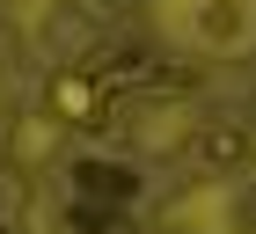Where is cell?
<instances>
[{
    "mask_svg": "<svg viewBox=\"0 0 256 234\" xmlns=\"http://www.w3.org/2000/svg\"><path fill=\"white\" fill-rule=\"evenodd\" d=\"M183 154H190L205 176H242L256 161V132L249 124H198V132L183 139Z\"/></svg>",
    "mask_w": 256,
    "mask_h": 234,
    "instance_id": "obj_1",
    "label": "cell"
},
{
    "mask_svg": "<svg viewBox=\"0 0 256 234\" xmlns=\"http://www.w3.org/2000/svg\"><path fill=\"white\" fill-rule=\"evenodd\" d=\"M88 80H96L102 96H110V88H190V74H176V66H154L146 52H102L96 66H88Z\"/></svg>",
    "mask_w": 256,
    "mask_h": 234,
    "instance_id": "obj_2",
    "label": "cell"
},
{
    "mask_svg": "<svg viewBox=\"0 0 256 234\" xmlns=\"http://www.w3.org/2000/svg\"><path fill=\"white\" fill-rule=\"evenodd\" d=\"M52 117L59 124H110V96H102L96 80H88V66H74V74H52Z\"/></svg>",
    "mask_w": 256,
    "mask_h": 234,
    "instance_id": "obj_3",
    "label": "cell"
},
{
    "mask_svg": "<svg viewBox=\"0 0 256 234\" xmlns=\"http://www.w3.org/2000/svg\"><path fill=\"white\" fill-rule=\"evenodd\" d=\"M74 198L80 205H132L139 198V176L124 161H80L74 168Z\"/></svg>",
    "mask_w": 256,
    "mask_h": 234,
    "instance_id": "obj_4",
    "label": "cell"
},
{
    "mask_svg": "<svg viewBox=\"0 0 256 234\" xmlns=\"http://www.w3.org/2000/svg\"><path fill=\"white\" fill-rule=\"evenodd\" d=\"M74 227L80 234H139L132 205H80V198H74Z\"/></svg>",
    "mask_w": 256,
    "mask_h": 234,
    "instance_id": "obj_5",
    "label": "cell"
},
{
    "mask_svg": "<svg viewBox=\"0 0 256 234\" xmlns=\"http://www.w3.org/2000/svg\"><path fill=\"white\" fill-rule=\"evenodd\" d=\"M205 37H234V8H227V0L205 8Z\"/></svg>",
    "mask_w": 256,
    "mask_h": 234,
    "instance_id": "obj_6",
    "label": "cell"
},
{
    "mask_svg": "<svg viewBox=\"0 0 256 234\" xmlns=\"http://www.w3.org/2000/svg\"><path fill=\"white\" fill-rule=\"evenodd\" d=\"M0 234H8V220H0Z\"/></svg>",
    "mask_w": 256,
    "mask_h": 234,
    "instance_id": "obj_7",
    "label": "cell"
}]
</instances>
